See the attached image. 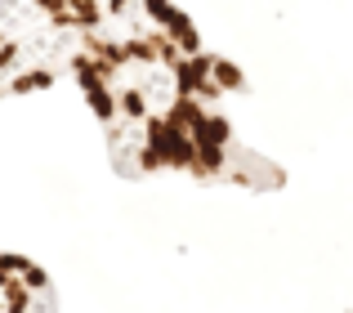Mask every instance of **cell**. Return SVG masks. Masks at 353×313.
Returning a JSON list of instances; mask_svg holds the SVG:
<instances>
[{"instance_id":"obj_1","label":"cell","mask_w":353,"mask_h":313,"mask_svg":"<svg viewBox=\"0 0 353 313\" xmlns=\"http://www.w3.org/2000/svg\"><path fill=\"white\" fill-rule=\"evenodd\" d=\"M0 313H54V287L32 260L0 255Z\"/></svg>"}]
</instances>
